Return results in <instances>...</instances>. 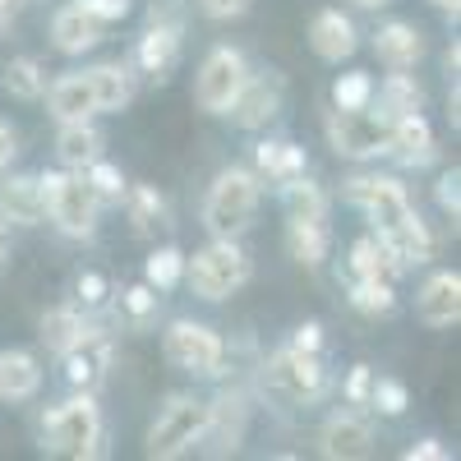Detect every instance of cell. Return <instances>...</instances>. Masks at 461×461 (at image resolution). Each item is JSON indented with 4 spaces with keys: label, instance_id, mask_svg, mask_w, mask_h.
Wrapping results in <instances>:
<instances>
[{
    "label": "cell",
    "instance_id": "obj_1",
    "mask_svg": "<svg viewBox=\"0 0 461 461\" xmlns=\"http://www.w3.org/2000/svg\"><path fill=\"white\" fill-rule=\"evenodd\" d=\"M258 194H263V185H258L254 171L226 167V171L212 180L208 199H203V226H208V236L236 240L240 230L254 221V212H258Z\"/></svg>",
    "mask_w": 461,
    "mask_h": 461
},
{
    "label": "cell",
    "instance_id": "obj_2",
    "mask_svg": "<svg viewBox=\"0 0 461 461\" xmlns=\"http://www.w3.org/2000/svg\"><path fill=\"white\" fill-rule=\"evenodd\" d=\"M42 438L51 452L60 456H106V434H102V411L93 402V393H79V397H69L60 402L47 420H42Z\"/></svg>",
    "mask_w": 461,
    "mask_h": 461
},
{
    "label": "cell",
    "instance_id": "obj_3",
    "mask_svg": "<svg viewBox=\"0 0 461 461\" xmlns=\"http://www.w3.org/2000/svg\"><path fill=\"white\" fill-rule=\"evenodd\" d=\"M249 273H254L249 254L236 240H217V236L194 258H185V282H189V291H194L199 300H226V295H236L249 282Z\"/></svg>",
    "mask_w": 461,
    "mask_h": 461
},
{
    "label": "cell",
    "instance_id": "obj_4",
    "mask_svg": "<svg viewBox=\"0 0 461 461\" xmlns=\"http://www.w3.org/2000/svg\"><path fill=\"white\" fill-rule=\"evenodd\" d=\"M203 429H208V402L176 393V397H167L162 415L152 420V429H148V443H143V452H148L152 461H171V456H185L189 447H199Z\"/></svg>",
    "mask_w": 461,
    "mask_h": 461
},
{
    "label": "cell",
    "instance_id": "obj_5",
    "mask_svg": "<svg viewBox=\"0 0 461 461\" xmlns=\"http://www.w3.org/2000/svg\"><path fill=\"white\" fill-rule=\"evenodd\" d=\"M42 194H47V217L65 230V236L84 240L97 230L102 199L93 194V185L84 171H65V176H42Z\"/></svg>",
    "mask_w": 461,
    "mask_h": 461
},
{
    "label": "cell",
    "instance_id": "obj_6",
    "mask_svg": "<svg viewBox=\"0 0 461 461\" xmlns=\"http://www.w3.org/2000/svg\"><path fill=\"white\" fill-rule=\"evenodd\" d=\"M263 383L273 388L282 402L291 406H310L328 393V369L314 351H295V346H282V351L267 356L263 365Z\"/></svg>",
    "mask_w": 461,
    "mask_h": 461
},
{
    "label": "cell",
    "instance_id": "obj_7",
    "mask_svg": "<svg viewBox=\"0 0 461 461\" xmlns=\"http://www.w3.org/2000/svg\"><path fill=\"white\" fill-rule=\"evenodd\" d=\"M388 139H393V121L374 106H360V111H328V143L337 158H383L388 152Z\"/></svg>",
    "mask_w": 461,
    "mask_h": 461
},
{
    "label": "cell",
    "instance_id": "obj_8",
    "mask_svg": "<svg viewBox=\"0 0 461 461\" xmlns=\"http://www.w3.org/2000/svg\"><path fill=\"white\" fill-rule=\"evenodd\" d=\"M162 356H167L171 369H185V374H194V378H212V374H221L226 346H221V337L208 323L176 319L162 332Z\"/></svg>",
    "mask_w": 461,
    "mask_h": 461
},
{
    "label": "cell",
    "instance_id": "obj_9",
    "mask_svg": "<svg viewBox=\"0 0 461 461\" xmlns=\"http://www.w3.org/2000/svg\"><path fill=\"white\" fill-rule=\"evenodd\" d=\"M346 203H356L374 221V236H388V230H397L415 212L406 185L393 176H351L346 180Z\"/></svg>",
    "mask_w": 461,
    "mask_h": 461
},
{
    "label": "cell",
    "instance_id": "obj_10",
    "mask_svg": "<svg viewBox=\"0 0 461 461\" xmlns=\"http://www.w3.org/2000/svg\"><path fill=\"white\" fill-rule=\"evenodd\" d=\"M245 74H249V60L245 51L236 47H212L199 65V79H194V102L199 111L208 115H226V106L236 102L240 84H245Z\"/></svg>",
    "mask_w": 461,
    "mask_h": 461
},
{
    "label": "cell",
    "instance_id": "obj_11",
    "mask_svg": "<svg viewBox=\"0 0 461 461\" xmlns=\"http://www.w3.org/2000/svg\"><path fill=\"white\" fill-rule=\"evenodd\" d=\"M277 111H282V74H273V69L267 74H245L236 102L226 106V115L240 130H263Z\"/></svg>",
    "mask_w": 461,
    "mask_h": 461
},
{
    "label": "cell",
    "instance_id": "obj_12",
    "mask_svg": "<svg viewBox=\"0 0 461 461\" xmlns=\"http://www.w3.org/2000/svg\"><path fill=\"white\" fill-rule=\"evenodd\" d=\"M106 37V23L102 19H93L84 5H60L56 10V19H51V47L60 51V56H84V51H93L97 42Z\"/></svg>",
    "mask_w": 461,
    "mask_h": 461
},
{
    "label": "cell",
    "instance_id": "obj_13",
    "mask_svg": "<svg viewBox=\"0 0 461 461\" xmlns=\"http://www.w3.org/2000/svg\"><path fill=\"white\" fill-rule=\"evenodd\" d=\"M134 65L148 74L152 84H167L171 69L180 65V28L176 23H152L139 37V47H134Z\"/></svg>",
    "mask_w": 461,
    "mask_h": 461
},
{
    "label": "cell",
    "instance_id": "obj_14",
    "mask_svg": "<svg viewBox=\"0 0 461 461\" xmlns=\"http://www.w3.org/2000/svg\"><path fill=\"white\" fill-rule=\"evenodd\" d=\"M310 47H314L319 60L341 65V60H351V56H356L360 32H356V23L346 19L341 10H319L314 23H310Z\"/></svg>",
    "mask_w": 461,
    "mask_h": 461
},
{
    "label": "cell",
    "instance_id": "obj_15",
    "mask_svg": "<svg viewBox=\"0 0 461 461\" xmlns=\"http://www.w3.org/2000/svg\"><path fill=\"white\" fill-rule=\"evenodd\" d=\"M415 314L425 328H452L461 319V277L456 273H434L415 295Z\"/></svg>",
    "mask_w": 461,
    "mask_h": 461
},
{
    "label": "cell",
    "instance_id": "obj_16",
    "mask_svg": "<svg viewBox=\"0 0 461 461\" xmlns=\"http://www.w3.org/2000/svg\"><path fill=\"white\" fill-rule=\"evenodd\" d=\"M0 217H5L10 226H37V221H47L42 176H10V180H0Z\"/></svg>",
    "mask_w": 461,
    "mask_h": 461
},
{
    "label": "cell",
    "instance_id": "obj_17",
    "mask_svg": "<svg viewBox=\"0 0 461 461\" xmlns=\"http://www.w3.org/2000/svg\"><path fill=\"white\" fill-rule=\"evenodd\" d=\"M47 106L51 115L65 125V121H93L97 115V97H93V79L88 69H74V74H60L56 84H47Z\"/></svg>",
    "mask_w": 461,
    "mask_h": 461
},
{
    "label": "cell",
    "instance_id": "obj_18",
    "mask_svg": "<svg viewBox=\"0 0 461 461\" xmlns=\"http://www.w3.org/2000/svg\"><path fill=\"white\" fill-rule=\"evenodd\" d=\"M319 447L332 461H360V456L374 452V425L360 415H332L319 434Z\"/></svg>",
    "mask_w": 461,
    "mask_h": 461
},
{
    "label": "cell",
    "instance_id": "obj_19",
    "mask_svg": "<svg viewBox=\"0 0 461 461\" xmlns=\"http://www.w3.org/2000/svg\"><path fill=\"white\" fill-rule=\"evenodd\" d=\"M65 360V378L74 383L79 393H93L97 383L106 378V360H111V341L106 337H97L93 328L84 332V341L79 346H69V351L60 356Z\"/></svg>",
    "mask_w": 461,
    "mask_h": 461
},
{
    "label": "cell",
    "instance_id": "obj_20",
    "mask_svg": "<svg viewBox=\"0 0 461 461\" xmlns=\"http://www.w3.org/2000/svg\"><path fill=\"white\" fill-rule=\"evenodd\" d=\"M388 152L393 158H402L406 167H429L438 162V143H434V130L425 115H402V121H393V139H388Z\"/></svg>",
    "mask_w": 461,
    "mask_h": 461
},
{
    "label": "cell",
    "instance_id": "obj_21",
    "mask_svg": "<svg viewBox=\"0 0 461 461\" xmlns=\"http://www.w3.org/2000/svg\"><path fill=\"white\" fill-rule=\"evenodd\" d=\"M245 415H249L245 397L221 393L217 402H208V429H203L199 443H217V452H236L240 438H245Z\"/></svg>",
    "mask_w": 461,
    "mask_h": 461
},
{
    "label": "cell",
    "instance_id": "obj_22",
    "mask_svg": "<svg viewBox=\"0 0 461 461\" xmlns=\"http://www.w3.org/2000/svg\"><path fill=\"white\" fill-rule=\"evenodd\" d=\"M374 56L388 65V69H415V60L425 56V37H420L415 23L393 19V23H383L374 32Z\"/></svg>",
    "mask_w": 461,
    "mask_h": 461
},
{
    "label": "cell",
    "instance_id": "obj_23",
    "mask_svg": "<svg viewBox=\"0 0 461 461\" xmlns=\"http://www.w3.org/2000/svg\"><path fill=\"white\" fill-rule=\"evenodd\" d=\"M254 176L258 185H286L295 176H304V148L291 139H267L254 148Z\"/></svg>",
    "mask_w": 461,
    "mask_h": 461
},
{
    "label": "cell",
    "instance_id": "obj_24",
    "mask_svg": "<svg viewBox=\"0 0 461 461\" xmlns=\"http://www.w3.org/2000/svg\"><path fill=\"white\" fill-rule=\"evenodd\" d=\"M346 267H351V282H397V277H402L397 254L383 245L378 236L356 240V245H351V258H346Z\"/></svg>",
    "mask_w": 461,
    "mask_h": 461
},
{
    "label": "cell",
    "instance_id": "obj_25",
    "mask_svg": "<svg viewBox=\"0 0 461 461\" xmlns=\"http://www.w3.org/2000/svg\"><path fill=\"white\" fill-rule=\"evenodd\" d=\"M102 134L93 130V121H65L60 134H56V158L65 171H84L88 162L102 158Z\"/></svg>",
    "mask_w": 461,
    "mask_h": 461
},
{
    "label": "cell",
    "instance_id": "obj_26",
    "mask_svg": "<svg viewBox=\"0 0 461 461\" xmlns=\"http://www.w3.org/2000/svg\"><path fill=\"white\" fill-rule=\"evenodd\" d=\"M42 388V365L28 351H0V397L5 402H28Z\"/></svg>",
    "mask_w": 461,
    "mask_h": 461
},
{
    "label": "cell",
    "instance_id": "obj_27",
    "mask_svg": "<svg viewBox=\"0 0 461 461\" xmlns=\"http://www.w3.org/2000/svg\"><path fill=\"white\" fill-rule=\"evenodd\" d=\"M328 245H332L328 221H314V217H291V221H286V249H291L295 263H304V267H323Z\"/></svg>",
    "mask_w": 461,
    "mask_h": 461
},
{
    "label": "cell",
    "instance_id": "obj_28",
    "mask_svg": "<svg viewBox=\"0 0 461 461\" xmlns=\"http://www.w3.org/2000/svg\"><path fill=\"white\" fill-rule=\"evenodd\" d=\"M88 79H93L97 111H125V106L134 102V74H130V65H121V60L93 65Z\"/></svg>",
    "mask_w": 461,
    "mask_h": 461
},
{
    "label": "cell",
    "instance_id": "obj_29",
    "mask_svg": "<svg viewBox=\"0 0 461 461\" xmlns=\"http://www.w3.org/2000/svg\"><path fill=\"white\" fill-rule=\"evenodd\" d=\"M378 240L397 254L402 267H411V263H429V258H434V236H429V226L420 221V212H411L397 230H388V236H378Z\"/></svg>",
    "mask_w": 461,
    "mask_h": 461
},
{
    "label": "cell",
    "instance_id": "obj_30",
    "mask_svg": "<svg viewBox=\"0 0 461 461\" xmlns=\"http://www.w3.org/2000/svg\"><path fill=\"white\" fill-rule=\"evenodd\" d=\"M374 97H378V111L388 115V121H402V115L425 111V93H420V84L411 79L406 69H393L388 79H383V88H374Z\"/></svg>",
    "mask_w": 461,
    "mask_h": 461
},
{
    "label": "cell",
    "instance_id": "obj_31",
    "mask_svg": "<svg viewBox=\"0 0 461 461\" xmlns=\"http://www.w3.org/2000/svg\"><path fill=\"white\" fill-rule=\"evenodd\" d=\"M84 332H88V323H84V314L74 310V304H56V310L42 314V341H47L51 356H65L69 346H79Z\"/></svg>",
    "mask_w": 461,
    "mask_h": 461
},
{
    "label": "cell",
    "instance_id": "obj_32",
    "mask_svg": "<svg viewBox=\"0 0 461 461\" xmlns=\"http://www.w3.org/2000/svg\"><path fill=\"white\" fill-rule=\"evenodd\" d=\"M0 88H5L14 102H37L47 93V69L42 60H32V56H14L5 65V74H0Z\"/></svg>",
    "mask_w": 461,
    "mask_h": 461
},
{
    "label": "cell",
    "instance_id": "obj_33",
    "mask_svg": "<svg viewBox=\"0 0 461 461\" xmlns=\"http://www.w3.org/2000/svg\"><path fill=\"white\" fill-rule=\"evenodd\" d=\"M121 203H125L130 221L143 230V236H148V230H158V226H167V199L152 185H125Z\"/></svg>",
    "mask_w": 461,
    "mask_h": 461
},
{
    "label": "cell",
    "instance_id": "obj_34",
    "mask_svg": "<svg viewBox=\"0 0 461 461\" xmlns=\"http://www.w3.org/2000/svg\"><path fill=\"white\" fill-rule=\"evenodd\" d=\"M282 203H286V217H314V221H328V194L323 185H314L310 176H295L282 185Z\"/></svg>",
    "mask_w": 461,
    "mask_h": 461
},
{
    "label": "cell",
    "instance_id": "obj_35",
    "mask_svg": "<svg viewBox=\"0 0 461 461\" xmlns=\"http://www.w3.org/2000/svg\"><path fill=\"white\" fill-rule=\"evenodd\" d=\"M143 282L152 291H176L185 282V254L176 245H162V249H152V258L143 263Z\"/></svg>",
    "mask_w": 461,
    "mask_h": 461
},
{
    "label": "cell",
    "instance_id": "obj_36",
    "mask_svg": "<svg viewBox=\"0 0 461 461\" xmlns=\"http://www.w3.org/2000/svg\"><path fill=\"white\" fill-rule=\"evenodd\" d=\"M158 300H162V291H152L148 282L125 286V291H121V323H130V328L158 323Z\"/></svg>",
    "mask_w": 461,
    "mask_h": 461
},
{
    "label": "cell",
    "instance_id": "obj_37",
    "mask_svg": "<svg viewBox=\"0 0 461 461\" xmlns=\"http://www.w3.org/2000/svg\"><path fill=\"white\" fill-rule=\"evenodd\" d=\"M351 310H360L365 319H388L397 310L393 282H351Z\"/></svg>",
    "mask_w": 461,
    "mask_h": 461
},
{
    "label": "cell",
    "instance_id": "obj_38",
    "mask_svg": "<svg viewBox=\"0 0 461 461\" xmlns=\"http://www.w3.org/2000/svg\"><path fill=\"white\" fill-rule=\"evenodd\" d=\"M332 106H337V111L374 106V79H369V74H360V69L337 74V84H332Z\"/></svg>",
    "mask_w": 461,
    "mask_h": 461
},
{
    "label": "cell",
    "instance_id": "obj_39",
    "mask_svg": "<svg viewBox=\"0 0 461 461\" xmlns=\"http://www.w3.org/2000/svg\"><path fill=\"white\" fill-rule=\"evenodd\" d=\"M84 176H88L93 194H97L102 203H121V194H125V176H121V167H111L106 158H97V162L84 167Z\"/></svg>",
    "mask_w": 461,
    "mask_h": 461
},
{
    "label": "cell",
    "instance_id": "obj_40",
    "mask_svg": "<svg viewBox=\"0 0 461 461\" xmlns=\"http://www.w3.org/2000/svg\"><path fill=\"white\" fill-rule=\"evenodd\" d=\"M369 406H374L378 415H402V411L411 406V397H406V383H397V378H378V374H374Z\"/></svg>",
    "mask_w": 461,
    "mask_h": 461
},
{
    "label": "cell",
    "instance_id": "obj_41",
    "mask_svg": "<svg viewBox=\"0 0 461 461\" xmlns=\"http://www.w3.org/2000/svg\"><path fill=\"white\" fill-rule=\"evenodd\" d=\"M74 291H79V304H84V310H102V304L111 300V282H106L102 273H79Z\"/></svg>",
    "mask_w": 461,
    "mask_h": 461
},
{
    "label": "cell",
    "instance_id": "obj_42",
    "mask_svg": "<svg viewBox=\"0 0 461 461\" xmlns=\"http://www.w3.org/2000/svg\"><path fill=\"white\" fill-rule=\"evenodd\" d=\"M369 388H374V369L369 365H356L351 374H346V383H341V397L351 402V406H369Z\"/></svg>",
    "mask_w": 461,
    "mask_h": 461
},
{
    "label": "cell",
    "instance_id": "obj_43",
    "mask_svg": "<svg viewBox=\"0 0 461 461\" xmlns=\"http://www.w3.org/2000/svg\"><path fill=\"white\" fill-rule=\"evenodd\" d=\"M249 10V0H199V14L212 19V23H230Z\"/></svg>",
    "mask_w": 461,
    "mask_h": 461
},
{
    "label": "cell",
    "instance_id": "obj_44",
    "mask_svg": "<svg viewBox=\"0 0 461 461\" xmlns=\"http://www.w3.org/2000/svg\"><path fill=\"white\" fill-rule=\"evenodd\" d=\"M74 5H84L93 19H102V23H121L125 14H130V5L134 0H74Z\"/></svg>",
    "mask_w": 461,
    "mask_h": 461
},
{
    "label": "cell",
    "instance_id": "obj_45",
    "mask_svg": "<svg viewBox=\"0 0 461 461\" xmlns=\"http://www.w3.org/2000/svg\"><path fill=\"white\" fill-rule=\"evenodd\" d=\"M456 185H461V176H456V171H443V176H438V189H434L438 203H443V212H447L452 221L461 217V189H456Z\"/></svg>",
    "mask_w": 461,
    "mask_h": 461
},
{
    "label": "cell",
    "instance_id": "obj_46",
    "mask_svg": "<svg viewBox=\"0 0 461 461\" xmlns=\"http://www.w3.org/2000/svg\"><path fill=\"white\" fill-rule=\"evenodd\" d=\"M291 346H295V351H323V323H300L295 328V337H291Z\"/></svg>",
    "mask_w": 461,
    "mask_h": 461
},
{
    "label": "cell",
    "instance_id": "obj_47",
    "mask_svg": "<svg viewBox=\"0 0 461 461\" xmlns=\"http://www.w3.org/2000/svg\"><path fill=\"white\" fill-rule=\"evenodd\" d=\"M406 461H447V447L438 438H420L415 447H406Z\"/></svg>",
    "mask_w": 461,
    "mask_h": 461
},
{
    "label": "cell",
    "instance_id": "obj_48",
    "mask_svg": "<svg viewBox=\"0 0 461 461\" xmlns=\"http://www.w3.org/2000/svg\"><path fill=\"white\" fill-rule=\"evenodd\" d=\"M14 152H19V134H14L10 121H0V171L14 162Z\"/></svg>",
    "mask_w": 461,
    "mask_h": 461
},
{
    "label": "cell",
    "instance_id": "obj_49",
    "mask_svg": "<svg viewBox=\"0 0 461 461\" xmlns=\"http://www.w3.org/2000/svg\"><path fill=\"white\" fill-rule=\"evenodd\" d=\"M5 258H10V221L0 217V263H5Z\"/></svg>",
    "mask_w": 461,
    "mask_h": 461
},
{
    "label": "cell",
    "instance_id": "obj_50",
    "mask_svg": "<svg viewBox=\"0 0 461 461\" xmlns=\"http://www.w3.org/2000/svg\"><path fill=\"white\" fill-rule=\"evenodd\" d=\"M429 5H434V10H443V14H452V19H456V10H461V0H429Z\"/></svg>",
    "mask_w": 461,
    "mask_h": 461
},
{
    "label": "cell",
    "instance_id": "obj_51",
    "mask_svg": "<svg viewBox=\"0 0 461 461\" xmlns=\"http://www.w3.org/2000/svg\"><path fill=\"white\" fill-rule=\"evenodd\" d=\"M351 5H360V10H383L388 0H351Z\"/></svg>",
    "mask_w": 461,
    "mask_h": 461
},
{
    "label": "cell",
    "instance_id": "obj_52",
    "mask_svg": "<svg viewBox=\"0 0 461 461\" xmlns=\"http://www.w3.org/2000/svg\"><path fill=\"white\" fill-rule=\"evenodd\" d=\"M0 5H19V0H0Z\"/></svg>",
    "mask_w": 461,
    "mask_h": 461
}]
</instances>
